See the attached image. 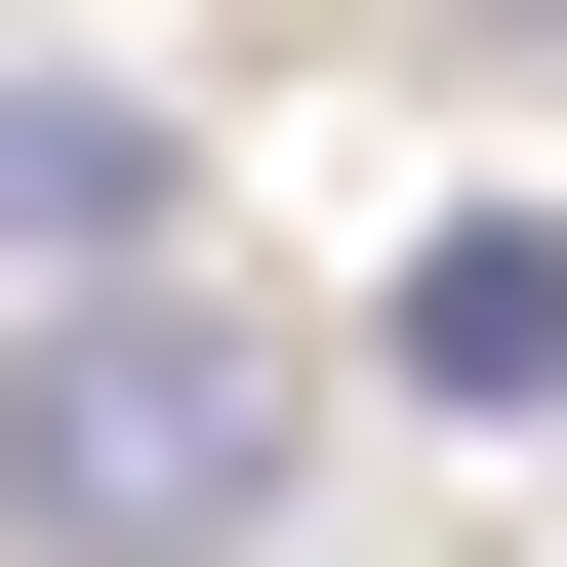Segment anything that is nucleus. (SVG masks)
I'll return each instance as SVG.
<instances>
[{"label":"nucleus","instance_id":"obj_4","mask_svg":"<svg viewBox=\"0 0 567 567\" xmlns=\"http://www.w3.org/2000/svg\"><path fill=\"white\" fill-rule=\"evenodd\" d=\"M486 41H567V0H486Z\"/></svg>","mask_w":567,"mask_h":567},{"label":"nucleus","instance_id":"obj_2","mask_svg":"<svg viewBox=\"0 0 567 567\" xmlns=\"http://www.w3.org/2000/svg\"><path fill=\"white\" fill-rule=\"evenodd\" d=\"M0 244L122 284V244H163V122H122V82H0Z\"/></svg>","mask_w":567,"mask_h":567},{"label":"nucleus","instance_id":"obj_1","mask_svg":"<svg viewBox=\"0 0 567 567\" xmlns=\"http://www.w3.org/2000/svg\"><path fill=\"white\" fill-rule=\"evenodd\" d=\"M244 527H284V324H163V284L0 324V567H244Z\"/></svg>","mask_w":567,"mask_h":567},{"label":"nucleus","instance_id":"obj_3","mask_svg":"<svg viewBox=\"0 0 567 567\" xmlns=\"http://www.w3.org/2000/svg\"><path fill=\"white\" fill-rule=\"evenodd\" d=\"M405 405H567V244H527V203L405 244Z\"/></svg>","mask_w":567,"mask_h":567}]
</instances>
